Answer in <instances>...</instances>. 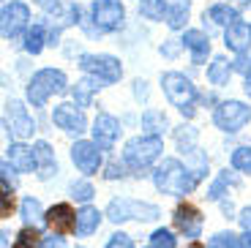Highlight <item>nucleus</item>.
Instances as JSON below:
<instances>
[{
	"label": "nucleus",
	"instance_id": "nucleus-7",
	"mask_svg": "<svg viewBox=\"0 0 251 248\" xmlns=\"http://www.w3.org/2000/svg\"><path fill=\"white\" fill-rule=\"evenodd\" d=\"M79 66L88 74H93V79H101V82H118L123 76V66L112 55H82Z\"/></svg>",
	"mask_w": 251,
	"mask_h": 248
},
{
	"label": "nucleus",
	"instance_id": "nucleus-11",
	"mask_svg": "<svg viewBox=\"0 0 251 248\" xmlns=\"http://www.w3.org/2000/svg\"><path fill=\"white\" fill-rule=\"evenodd\" d=\"M175 226L183 232V237H200V229H202V223H205V218H202V213L197 210L191 202H180V205L175 207Z\"/></svg>",
	"mask_w": 251,
	"mask_h": 248
},
{
	"label": "nucleus",
	"instance_id": "nucleus-20",
	"mask_svg": "<svg viewBox=\"0 0 251 248\" xmlns=\"http://www.w3.org/2000/svg\"><path fill=\"white\" fill-rule=\"evenodd\" d=\"M205 19H210L216 27H229L232 22H238V11H235V8H229L226 3H216V6L207 8Z\"/></svg>",
	"mask_w": 251,
	"mask_h": 248
},
{
	"label": "nucleus",
	"instance_id": "nucleus-42",
	"mask_svg": "<svg viewBox=\"0 0 251 248\" xmlns=\"http://www.w3.org/2000/svg\"><path fill=\"white\" fill-rule=\"evenodd\" d=\"M246 93H251V63H249V69H246Z\"/></svg>",
	"mask_w": 251,
	"mask_h": 248
},
{
	"label": "nucleus",
	"instance_id": "nucleus-16",
	"mask_svg": "<svg viewBox=\"0 0 251 248\" xmlns=\"http://www.w3.org/2000/svg\"><path fill=\"white\" fill-rule=\"evenodd\" d=\"M224 44H226V47H229L232 52L243 55V52L251 47V27L246 25L243 19L232 22V25L226 27V33H224Z\"/></svg>",
	"mask_w": 251,
	"mask_h": 248
},
{
	"label": "nucleus",
	"instance_id": "nucleus-1",
	"mask_svg": "<svg viewBox=\"0 0 251 248\" xmlns=\"http://www.w3.org/2000/svg\"><path fill=\"white\" fill-rule=\"evenodd\" d=\"M200 174H194V169H186L180 161L175 158H167L156 167L153 172V183H156L158 191L172 194V197H183V194H191L200 186Z\"/></svg>",
	"mask_w": 251,
	"mask_h": 248
},
{
	"label": "nucleus",
	"instance_id": "nucleus-44",
	"mask_svg": "<svg viewBox=\"0 0 251 248\" xmlns=\"http://www.w3.org/2000/svg\"><path fill=\"white\" fill-rule=\"evenodd\" d=\"M139 3H145V0H139Z\"/></svg>",
	"mask_w": 251,
	"mask_h": 248
},
{
	"label": "nucleus",
	"instance_id": "nucleus-41",
	"mask_svg": "<svg viewBox=\"0 0 251 248\" xmlns=\"http://www.w3.org/2000/svg\"><path fill=\"white\" fill-rule=\"evenodd\" d=\"M240 248H251V232H246V235L240 237Z\"/></svg>",
	"mask_w": 251,
	"mask_h": 248
},
{
	"label": "nucleus",
	"instance_id": "nucleus-5",
	"mask_svg": "<svg viewBox=\"0 0 251 248\" xmlns=\"http://www.w3.org/2000/svg\"><path fill=\"white\" fill-rule=\"evenodd\" d=\"M161 213H158L156 205H151V202H137V199H112L107 207V218L115 223H123L128 221V218H137V221H153V218H158Z\"/></svg>",
	"mask_w": 251,
	"mask_h": 248
},
{
	"label": "nucleus",
	"instance_id": "nucleus-33",
	"mask_svg": "<svg viewBox=\"0 0 251 248\" xmlns=\"http://www.w3.org/2000/svg\"><path fill=\"white\" fill-rule=\"evenodd\" d=\"M93 186H90L88 180H76V183H71V197L76 199V202H90L93 199Z\"/></svg>",
	"mask_w": 251,
	"mask_h": 248
},
{
	"label": "nucleus",
	"instance_id": "nucleus-38",
	"mask_svg": "<svg viewBox=\"0 0 251 248\" xmlns=\"http://www.w3.org/2000/svg\"><path fill=\"white\" fill-rule=\"evenodd\" d=\"M123 167H120V164H109V167H107V172H104V177H107V180H115V177H123Z\"/></svg>",
	"mask_w": 251,
	"mask_h": 248
},
{
	"label": "nucleus",
	"instance_id": "nucleus-8",
	"mask_svg": "<svg viewBox=\"0 0 251 248\" xmlns=\"http://www.w3.org/2000/svg\"><path fill=\"white\" fill-rule=\"evenodd\" d=\"M3 25H0V33L6 38H17L19 33L27 27V22H30V8L25 6V3H19V0H11V3H6L3 6Z\"/></svg>",
	"mask_w": 251,
	"mask_h": 248
},
{
	"label": "nucleus",
	"instance_id": "nucleus-3",
	"mask_svg": "<svg viewBox=\"0 0 251 248\" xmlns=\"http://www.w3.org/2000/svg\"><path fill=\"white\" fill-rule=\"evenodd\" d=\"M66 87H69V79H66L63 71L44 69L30 79V85H27V99H30L33 106H44L52 93L60 96V93H66Z\"/></svg>",
	"mask_w": 251,
	"mask_h": 248
},
{
	"label": "nucleus",
	"instance_id": "nucleus-4",
	"mask_svg": "<svg viewBox=\"0 0 251 248\" xmlns=\"http://www.w3.org/2000/svg\"><path fill=\"white\" fill-rule=\"evenodd\" d=\"M161 150H164L161 137H137V139H131V142L126 145L123 158H126V164H128L131 169L145 172V169L161 155Z\"/></svg>",
	"mask_w": 251,
	"mask_h": 248
},
{
	"label": "nucleus",
	"instance_id": "nucleus-9",
	"mask_svg": "<svg viewBox=\"0 0 251 248\" xmlns=\"http://www.w3.org/2000/svg\"><path fill=\"white\" fill-rule=\"evenodd\" d=\"M50 229L57 232V235H74L76 232V223H79V213H74V207L69 202H57L52 205L50 210L44 213Z\"/></svg>",
	"mask_w": 251,
	"mask_h": 248
},
{
	"label": "nucleus",
	"instance_id": "nucleus-18",
	"mask_svg": "<svg viewBox=\"0 0 251 248\" xmlns=\"http://www.w3.org/2000/svg\"><path fill=\"white\" fill-rule=\"evenodd\" d=\"M183 44L191 50V60H194L197 66L205 63V57L210 55V41H207V36L202 30H186L183 33Z\"/></svg>",
	"mask_w": 251,
	"mask_h": 248
},
{
	"label": "nucleus",
	"instance_id": "nucleus-22",
	"mask_svg": "<svg viewBox=\"0 0 251 248\" xmlns=\"http://www.w3.org/2000/svg\"><path fill=\"white\" fill-rule=\"evenodd\" d=\"M229 74H232V60H226L224 55H219L210 63V69H207V79L213 82V85H226Z\"/></svg>",
	"mask_w": 251,
	"mask_h": 248
},
{
	"label": "nucleus",
	"instance_id": "nucleus-2",
	"mask_svg": "<svg viewBox=\"0 0 251 248\" xmlns=\"http://www.w3.org/2000/svg\"><path fill=\"white\" fill-rule=\"evenodd\" d=\"M161 87H164V93H167V99L183 112V118H191V115H194L197 87L191 85L188 76L177 74V71H167V74L161 76Z\"/></svg>",
	"mask_w": 251,
	"mask_h": 248
},
{
	"label": "nucleus",
	"instance_id": "nucleus-39",
	"mask_svg": "<svg viewBox=\"0 0 251 248\" xmlns=\"http://www.w3.org/2000/svg\"><path fill=\"white\" fill-rule=\"evenodd\" d=\"M238 218H240V223H243V229H246V232H251V207H246V210L240 213Z\"/></svg>",
	"mask_w": 251,
	"mask_h": 248
},
{
	"label": "nucleus",
	"instance_id": "nucleus-40",
	"mask_svg": "<svg viewBox=\"0 0 251 248\" xmlns=\"http://www.w3.org/2000/svg\"><path fill=\"white\" fill-rule=\"evenodd\" d=\"M44 11H57V0H36Z\"/></svg>",
	"mask_w": 251,
	"mask_h": 248
},
{
	"label": "nucleus",
	"instance_id": "nucleus-28",
	"mask_svg": "<svg viewBox=\"0 0 251 248\" xmlns=\"http://www.w3.org/2000/svg\"><path fill=\"white\" fill-rule=\"evenodd\" d=\"M41 232H38V226H25V229L17 235V240H14L11 248H38L41 246Z\"/></svg>",
	"mask_w": 251,
	"mask_h": 248
},
{
	"label": "nucleus",
	"instance_id": "nucleus-23",
	"mask_svg": "<svg viewBox=\"0 0 251 248\" xmlns=\"http://www.w3.org/2000/svg\"><path fill=\"white\" fill-rule=\"evenodd\" d=\"M44 41H47V27L41 22H33L25 33V50L30 55H38V52L44 50Z\"/></svg>",
	"mask_w": 251,
	"mask_h": 248
},
{
	"label": "nucleus",
	"instance_id": "nucleus-30",
	"mask_svg": "<svg viewBox=\"0 0 251 248\" xmlns=\"http://www.w3.org/2000/svg\"><path fill=\"white\" fill-rule=\"evenodd\" d=\"M175 139H177V145H180V150H186V153L197 150V148H194V142H197V131L191 128V125H180V128L175 131Z\"/></svg>",
	"mask_w": 251,
	"mask_h": 248
},
{
	"label": "nucleus",
	"instance_id": "nucleus-27",
	"mask_svg": "<svg viewBox=\"0 0 251 248\" xmlns=\"http://www.w3.org/2000/svg\"><path fill=\"white\" fill-rule=\"evenodd\" d=\"M36 161L41 164V169H44V172H41V177H50V174H55V158H52V148L47 142H38L36 148Z\"/></svg>",
	"mask_w": 251,
	"mask_h": 248
},
{
	"label": "nucleus",
	"instance_id": "nucleus-14",
	"mask_svg": "<svg viewBox=\"0 0 251 248\" xmlns=\"http://www.w3.org/2000/svg\"><path fill=\"white\" fill-rule=\"evenodd\" d=\"M8 128H11V137L14 139H30L33 131H36V123L33 118L25 112V106L19 101H8Z\"/></svg>",
	"mask_w": 251,
	"mask_h": 248
},
{
	"label": "nucleus",
	"instance_id": "nucleus-24",
	"mask_svg": "<svg viewBox=\"0 0 251 248\" xmlns=\"http://www.w3.org/2000/svg\"><path fill=\"white\" fill-rule=\"evenodd\" d=\"M142 128L148 131V137H161L167 131V118L158 109H148L142 115Z\"/></svg>",
	"mask_w": 251,
	"mask_h": 248
},
{
	"label": "nucleus",
	"instance_id": "nucleus-6",
	"mask_svg": "<svg viewBox=\"0 0 251 248\" xmlns=\"http://www.w3.org/2000/svg\"><path fill=\"white\" fill-rule=\"evenodd\" d=\"M249 120H251V106L240 104V101H224V104H219L213 112V123L219 125L221 131H226V134L240 131Z\"/></svg>",
	"mask_w": 251,
	"mask_h": 248
},
{
	"label": "nucleus",
	"instance_id": "nucleus-31",
	"mask_svg": "<svg viewBox=\"0 0 251 248\" xmlns=\"http://www.w3.org/2000/svg\"><path fill=\"white\" fill-rule=\"evenodd\" d=\"M14 207H17V202H14V188L8 186V180L3 177V199H0V216H3V218H11V216H14Z\"/></svg>",
	"mask_w": 251,
	"mask_h": 248
},
{
	"label": "nucleus",
	"instance_id": "nucleus-36",
	"mask_svg": "<svg viewBox=\"0 0 251 248\" xmlns=\"http://www.w3.org/2000/svg\"><path fill=\"white\" fill-rule=\"evenodd\" d=\"M107 248H134V243H131V237L126 235V232H115V235L109 237Z\"/></svg>",
	"mask_w": 251,
	"mask_h": 248
},
{
	"label": "nucleus",
	"instance_id": "nucleus-15",
	"mask_svg": "<svg viewBox=\"0 0 251 248\" xmlns=\"http://www.w3.org/2000/svg\"><path fill=\"white\" fill-rule=\"evenodd\" d=\"M71 161L76 164V169L85 174H93L99 172L101 167V150L96 142H76L71 148Z\"/></svg>",
	"mask_w": 251,
	"mask_h": 248
},
{
	"label": "nucleus",
	"instance_id": "nucleus-19",
	"mask_svg": "<svg viewBox=\"0 0 251 248\" xmlns=\"http://www.w3.org/2000/svg\"><path fill=\"white\" fill-rule=\"evenodd\" d=\"M167 6V22L172 30H180L188 22V0H164Z\"/></svg>",
	"mask_w": 251,
	"mask_h": 248
},
{
	"label": "nucleus",
	"instance_id": "nucleus-25",
	"mask_svg": "<svg viewBox=\"0 0 251 248\" xmlns=\"http://www.w3.org/2000/svg\"><path fill=\"white\" fill-rule=\"evenodd\" d=\"M99 87H101L99 79H90V76H88V79H79L74 85V104L76 106H88L90 99H93V93L99 90Z\"/></svg>",
	"mask_w": 251,
	"mask_h": 248
},
{
	"label": "nucleus",
	"instance_id": "nucleus-12",
	"mask_svg": "<svg viewBox=\"0 0 251 248\" xmlns=\"http://www.w3.org/2000/svg\"><path fill=\"white\" fill-rule=\"evenodd\" d=\"M118 137H120V123L109 112H101L93 123V142L99 145V150H112Z\"/></svg>",
	"mask_w": 251,
	"mask_h": 248
},
{
	"label": "nucleus",
	"instance_id": "nucleus-26",
	"mask_svg": "<svg viewBox=\"0 0 251 248\" xmlns=\"http://www.w3.org/2000/svg\"><path fill=\"white\" fill-rule=\"evenodd\" d=\"M19 213H22V218H25V226H38L44 210H41V202H38L36 197H25L22 205H19Z\"/></svg>",
	"mask_w": 251,
	"mask_h": 248
},
{
	"label": "nucleus",
	"instance_id": "nucleus-35",
	"mask_svg": "<svg viewBox=\"0 0 251 248\" xmlns=\"http://www.w3.org/2000/svg\"><path fill=\"white\" fill-rule=\"evenodd\" d=\"M232 167L238 172H251V148H238L232 153Z\"/></svg>",
	"mask_w": 251,
	"mask_h": 248
},
{
	"label": "nucleus",
	"instance_id": "nucleus-10",
	"mask_svg": "<svg viewBox=\"0 0 251 248\" xmlns=\"http://www.w3.org/2000/svg\"><path fill=\"white\" fill-rule=\"evenodd\" d=\"M123 17L126 11L120 0H99V3H93V19L101 30H120Z\"/></svg>",
	"mask_w": 251,
	"mask_h": 248
},
{
	"label": "nucleus",
	"instance_id": "nucleus-17",
	"mask_svg": "<svg viewBox=\"0 0 251 248\" xmlns=\"http://www.w3.org/2000/svg\"><path fill=\"white\" fill-rule=\"evenodd\" d=\"M8 164H11L17 172H33V169L38 167L36 150H30L27 145H22V142L11 145V148H8Z\"/></svg>",
	"mask_w": 251,
	"mask_h": 248
},
{
	"label": "nucleus",
	"instance_id": "nucleus-32",
	"mask_svg": "<svg viewBox=\"0 0 251 248\" xmlns=\"http://www.w3.org/2000/svg\"><path fill=\"white\" fill-rule=\"evenodd\" d=\"M207 248H240V237L232 232H219V235L210 237Z\"/></svg>",
	"mask_w": 251,
	"mask_h": 248
},
{
	"label": "nucleus",
	"instance_id": "nucleus-21",
	"mask_svg": "<svg viewBox=\"0 0 251 248\" xmlns=\"http://www.w3.org/2000/svg\"><path fill=\"white\" fill-rule=\"evenodd\" d=\"M99 223H101V213L96 210V207L85 205L79 210V223H76V232H79L82 237H88V235H93V232L99 229Z\"/></svg>",
	"mask_w": 251,
	"mask_h": 248
},
{
	"label": "nucleus",
	"instance_id": "nucleus-37",
	"mask_svg": "<svg viewBox=\"0 0 251 248\" xmlns=\"http://www.w3.org/2000/svg\"><path fill=\"white\" fill-rule=\"evenodd\" d=\"M38 248H69L63 237H41V246Z\"/></svg>",
	"mask_w": 251,
	"mask_h": 248
},
{
	"label": "nucleus",
	"instance_id": "nucleus-29",
	"mask_svg": "<svg viewBox=\"0 0 251 248\" xmlns=\"http://www.w3.org/2000/svg\"><path fill=\"white\" fill-rule=\"evenodd\" d=\"M235 183H238V177H235L232 172H226V169H224V172L219 174V180H216L213 186H210V191H207V199H213V202H216V199L221 197V191H224L226 186H235Z\"/></svg>",
	"mask_w": 251,
	"mask_h": 248
},
{
	"label": "nucleus",
	"instance_id": "nucleus-43",
	"mask_svg": "<svg viewBox=\"0 0 251 248\" xmlns=\"http://www.w3.org/2000/svg\"><path fill=\"white\" fill-rule=\"evenodd\" d=\"M188 248H205V246H202L200 240H191V246H188Z\"/></svg>",
	"mask_w": 251,
	"mask_h": 248
},
{
	"label": "nucleus",
	"instance_id": "nucleus-13",
	"mask_svg": "<svg viewBox=\"0 0 251 248\" xmlns=\"http://www.w3.org/2000/svg\"><path fill=\"white\" fill-rule=\"evenodd\" d=\"M52 120H55V125H60L63 131H74V134H82V131H85V125H88L82 106L69 104V101H66V104H60V106H55Z\"/></svg>",
	"mask_w": 251,
	"mask_h": 248
},
{
	"label": "nucleus",
	"instance_id": "nucleus-34",
	"mask_svg": "<svg viewBox=\"0 0 251 248\" xmlns=\"http://www.w3.org/2000/svg\"><path fill=\"white\" fill-rule=\"evenodd\" d=\"M175 235L170 229H156L151 235V248H175Z\"/></svg>",
	"mask_w": 251,
	"mask_h": 248
}]
</instances>
